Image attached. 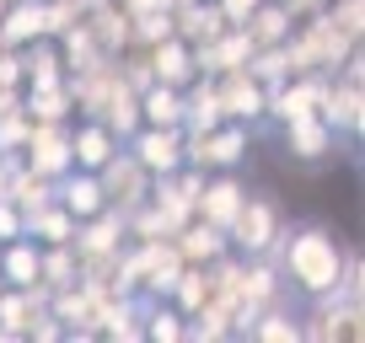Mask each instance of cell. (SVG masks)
I'll use <instances>...</instances> for the list:
<instances>
[{"instance_id": "cell-19", "label": "cell", "mask_w": 365, "mask_h": 343, "mask_svg": "<svg viewBox=\"0 0 365 343\" xmlns=\"http://www.w3.org/2000/svg\"><path fill=\"white\" fill-rule=\"evenodd\" d=\"M140 124L182 129V86H161V80H150L145 92H140Z\"/></svg>"}, {"instance_id": "cell-14", "label": "cell", "mask_w": 365, "mask_h": 343, "mask_svg": "<svg viewBox=\"0 0 365 343\" xmlns=\"http://www.w3.org/2000/svg\"><path fill=\"white\" fill-rule=\"evenodd\" d=\"M54 204H65L76 220H86V215H97V209H108V204H103V183H97V172L70 167L65 177H54Z\"/></svg>"}, {"instance_id": "cell-7", "label": "cell", "mask_w": 365, "mask_h": 343, "mask_svg": "<svg viewBox=\"0 0 365 343\" xmlns=\"http://www.w3.org/2000/svg\"><path fill=\"white\" fill-rule=\"evenodd\" d=\"M129 156L150 172V177H167V172L182 167V129H156V124H140L129 134Z\"/></svg>"}, {"instance_id": "cell-25", "label": "cell", "mask_w": 365, "mask_h": 343, "mask_svg": "<svg viewBox=\"0 0 365 343\" xmlns=\"http://www.w3.org/2000/svg\"><path fill=\"white\" fill-rule=\"evenodd\" d=\"M328 16H333V22H339L344 33L354 38V43H360V38H365V0H339V6H333Z\"/></svg>"}, {"instance_id": "cell-24", "label": "cell", "mask_w": 365, "mask_h": 343, "mask_svg": "<svg viewBox=\"0 0 365 343\" xmlns=\"http://www.w3.org/2000/svg\"><path fill=\"white\" fill-rule=\"evenodd\" d=\"M27 134H33V113L22 107V97H11V102L0 107V150H6V156H11V150H22Z\"/></svg>"}, {"instance_id": "cell-10", "label": "cell", "mask_w": 365, "mask_h": 343, "mask_svg": "<svg viewBox=\"0 0 365 343\" xmlns=\"http://www.w3.org/2000/svg\"><path fill=\"white\" fill-rule=\"evenodd\" d=\"M43 317H48V290L43 285H6L0 290V327H6V338L33 332Z\"/></svg>"}, {"instance_id": "cell-23", "label": "cell", "mask_w": 365, "mask_h": 343, "mask_svg": "<svg viewBox=\"0 0 365 343\" xmlns=\"http://www.w3.org/2000/svg\"><path fill=\"white\" fill-rule=\"evenodd\" d=\"M140 332L156 338V343H178V338H188V322H182L178 311H167L161 300H145V322H140Z\"/></svg>"}, {"instance_id": "cell-18", "label": "cell", "mask_w": 365, "mask_h": 343, "mask_svg": "<svg viewBox=\"0 0 365 343\" xmlns=\"http://www.w3.org/2000/svg\"><path fill=\"white\" fill-rule=\"evenodd\" d=\"M76 226H81V220L70 215L65 204H54V199H48V204H38V209H27V215H22V231H27V236L38 241V247H48V241H76Z\"/></svg>"}, {"instance_id": "cell-20", "label": "cell", "mask_w": 365, "mask_h": 343, "mask_svg": "<svg viewBox=\"0 0 365 343\" xmlns=\"http://www.w3.org/2000/svg\"><path fill=\"white\" fill-rule=\"evenodd\" d=\"M113 150H118V134H108L97 118H91L86 129H70V156H76L81 172H97L108 156H113Z\"/></svg>"}, {"instance_id": "cell-2", "label": "cell", "mask_w": 365, "mask_h": 343, "mask_svg": "<svg viewBox=\"0 0 365 343\" xmlns=\"http://www.w3.org/2000/svg\"><path fill=\"white\" fill-rule=\"evenodd\" d=\"M301 332H307L312 343H360V332H365L360 290L339 285V290H328V295H317L312 300V322Z\"/></svg>"}, {"instance_id": "cell-22", "label": "cell", "mask_w": 365, "mask_h": 343, "mask_svg": "<svg viewBox=\"0 0 365 343\" xmlns=\"http://www.w3.org/2000/svg\"><path fill=\"white\" fill-rule=\"evenodd\" d=\"M76 279H81V252H76V241H48V247H43V290L76 285Z\"/></svg>"}, {"instance_id": "cell-16", "label": "cell", "mask_w": 365, "mask_h": 343, "mask_svg": "<svg viewBox=\"0 0 365 343\" xmlns=\"http://www.w3.org/2000/svg\"><path fill=\"white\" fill-rule=\"evenodd\" d=\"M333 139H339V134H333L317 113H301V118H290V124H285V145H290V156H301V161L333 156Z\"/></svg>"}, {"instance_id": "cell-15", "label": "cell", "mask_w": 365, "mask_h": 343, "mask_svg": "<svg viewBox=\"0 0 365 343\" xmlns=\"http://www.w3.org/2000/svg\"><path fill=\"white\" fill-rule=\"evenodd\" d=\"M0 279L6 285H43V247L33 236L0 241Z\"/></svg>"}, {"instance_id": "cell-6", "label": "cell", "mask_w": 365, "mask_h": 343, "mask_svg": "<svg viewBox=\"0 0 365 343\" xmlns=\"http://www.w3.org/2000/svg\"><path fill=\"white\" fill-rule=\"evenodd\" d=\"M215 80V97H220V118L226 124H258L263 113H269V92H263V80L252 75L247 65L242 70H220Z\"/></svg>"}, {"instance_id": "cell-1", "label": "cell", "mask_w": 365, "mask_h": 343, "mask_svg": "<svg viewBox=\"0 0 365 343\" xmlns=\"http://www.w3.org/2000/svg\"><path fill=\"white\" fill-rule=\"evenodd\" d=\"M274 263H279L285 285H296L301 295H312V300L328 295V290H339V285L360 290V258H349L328 226H290V231H279Z\"/></svg>"}, {"instance_id": "cell-26", "label": "cell", "mask_w": 365, "mask_h": 343, "mask_svg": "<svg viewBox=\"0 0 365 343\" xmlns=\"http://www.w3.org/2000/svg\"><path fill=\"white\" fill-rule=\"evenodd\" d=\"M0 86L22 92V48H0Z\"/></svg>"}, {"instance_id": "cell-5", "label": "cell", "mask_w": 365, "mask_h": 343, "mask_svg": "<svg viewBox=\"0 0 365 343\" xmlns=\"http://www.w3.org/2000/svg\"><path fill=\"white\" fill-rule=\"evenodd\" d=\"M247 156V124H215V129H194L182 134V161L199 172L210 167H237Z\"/></svg>"}, {"instance_id": "cell-17", "label": "cell", "mask_w": 365, "mask_h": 343, "mask_svg": "<svg viewBox=\"0 0 365 343\" xmlns=\"http://www.w3.org/2000/svg\"><path fill=\"white\" fill-rule=\"evenodd\" d=\"M242 27H247L252 48H269V43H285V38L296 33V16H290L285 0H258V11H252Z\"/></svg>"}, {"instance_id": "cell-12", "label": "cell", "mask_w": 365, "mask_h": 343, "mask_svg": "<svg viewBox=\"0 0 365 343\" xmlns=\"http://www.w3.org/2000/svg\"><path fill=\"white\" fill-rule=\"evenodd\" d=\"M242 199H247V188H242L237 177H215V183L205 177V188H199V199H194V220H210V226L226 231L231 215L242 209Z\"/></svg>"}, {"instance_id": "cell-9", "label": "cell", "mask_w": 365, "mask_h": 343, "mask_svg": "<svg viewBox=\"0 0 365 343\" xmlns=\"http://www.w3.org/2000/svg\"><path fill=\"white\" fill-rule=\"evenodd\" d=\"M48 33H54V0H11L0 16V43L6 48H27Z\"/></svg>"}, {"instance_id": "cell-29", "label": "cell", "mask_w": 365, "mask_h": 343, "mask_svg": "<svg viewBox=\"0 0 365 343\" xmlns=\"http://www.w3.org/2000/svg\"><path fill=\"white\" fill-rule=\"evenodd\" d=\"M16 156H22V150H11V156L0 150V199H6V188H11V167H16Z\"/></svg>"}, {"instance_id": "cell-21", "label": "cell", "mask_w": 365, "mask_h": 343, "mask_svg": "<svg viewBox=\"0 0 365 343\" xmlns=\"http://www.w3.org/2000/svg\"><path fill=\"white\" fill-rule=\"evenodd\" d=\"M22 107L38 118V124H65V113L76 107V92H70V75L59 86H27L22 92Z\"/></svg>"}, {"instance_id": "cell-8", "label": "cell", "mask_w": 365, "mask_h": 343, "mask_svg": "<svg viewBox=\"0 0 365 343\" xmlns=\"http://www.w3.org/2000/svg\"><path fill=\"white\" fill-rule=\"evenodd\" d=\"M22 161L33 172H43V177H65V172L76 167V156H70V129L65 124H38L33 118V134H27V145H22Z\"/></svg>"}, {"instance_id": "cell-4", "label": "cell", "mask_w": 365, "mask_h": 343, "mask_svg": "<svg viewBox=\"0 0 365 343\" xmlns=\"http://www.w3.org/2000/svg\"><path fill=\"white\" fill-rule=\"evenodd\" d=\"M97 183H103V204L113 209V215H129L135 204L150 199V172L140 167L129 150H113V156L97 167Z\"/></svg>"}, {"instance_id": "cell-27", "label": "cell", "mask_w": 365, "mask_h": 343, "mask_svg": "<svg viewBox=\"0 0 365 343\" xmlns=\"http://www.w3.org/2000/svg\"><path fill=\"white\" fill-rule=\"evenodd\" d=\"M11 236H27L22 231V209H16L11 199H0V241H11Z\"/></svg>"}, {"instance_id": "cell-3", "label": "cell", "mask_w": 365, "mask_h": 343, "mask_svg": "<svg viewBox=\"0 0 365 343\" xmlns=\"http://www.w3.org/2000/svg\"><path fill=\"white\" fill-rule=\"evenodd\" d=\"M279 231H285L279 204L263 199V194H247V199H242V209L231 215V226H226V247H237L242 258H258V252L279 247Z\"/></svg>"}, {"instance_id": "cell-11", "label": "cell", "mask_w": 365, "mask_h": 343, "mask_svg": "<svg viewBox=\"0 0 365 343\" xmlns=\"http://www.w3.org/2000/svg\"><path fill=\"white\" fill-rule=\"evenodd\" d=\"M167 241H172V252H178L182 263H199V268L215 263V258H226V231L210 226V220H194V215L182 220Z\"/></svg>"}, {"instance_id": "cell-30", "label": "cell", "mask_w": 365, "mask_h": 343, "mask_svg": "<svg viewBox=\"0 0 365 343\" xmlns=\"http://www.w3.org/2000/svg\"><path fill=\"white\" fill-rule=\"evenodd\" d=\"M285 6H290V16H301V11H322V6H328V0H285Z\"/></svg>"}, {"instance_id": "cell-13", "label": "cell", "mask_w": 365, "mask_h": 343, "mask_svg": "<svg viewBox=\"0 0 365 343\" xmlns=\"http://www.w3.org/2000/svg\"><path fill=\"white\" fill-rule=\"evenodd\" d=\"M145 59H150V75H156L161 86H188V80L199 75V70H194V48L182 43L178 33L161 38V43H150V48H145Z\"/></svg>"}, {"instance_id": "cell-31", "label": "cell", "mask_w": 365, "mask_h": 343, "mask_svg": "<svg viewBox=\"0 0 365 343\" xmlns=\"http://www.w3.org/2000/svg\"><path fill=\"white\" fill-rule=\"evenodd\" d=\"M11 97H22V92H6V86H0V107H6V102H11Z\"/></svg>"}, {"instance_id": "cell-28", "label": "cell", "mask_w": 365, "mask_h": 343, "mask_svg": "<svg viewBox=\"0 0 365 343\" xmlns=\"http://www.w3.org/2000/svg\"><path fill=\"white\" fill-rule=\"evenodd\" d=\"M215 6H220V16H226V27H242L258 11V0H215Z\"/></svg>"}, {"instance_id": "cell-32", "label": "cell", "mask_w": 365, "mask_h": 343, "mask_svg": "<svg viewBox=\"0 0 365 343\" xmlns=\"http://www.w3.org/2000/svg\"><path fill=\"white\" fill-rule=\"evenodd\" d=\"M6 6H11V0H0V16H6Z\"/></svg>"}]
</instances>
